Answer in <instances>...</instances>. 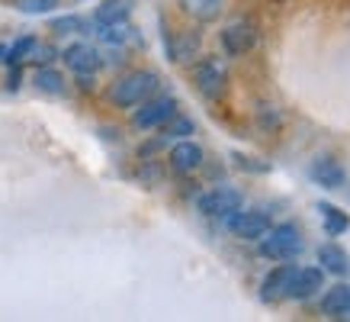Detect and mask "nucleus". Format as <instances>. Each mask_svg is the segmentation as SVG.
I'll list each match as a JSON object with an SVG mask.
<instances>
[{"label":"nucleus","mask_w":350,"mask_h":322,"mask_svg":"<svg viewBox=\"0 0 350 322\" xmlns=\"http://www.w3.org/2000/svg\"><path fill=\"white\" fill-rule=\"evenodd\" d=\"M161 90V75L158 71H151V68H132L126 75H119L113 84L107 87V100L109 107L116 110H132L138 103H145L148 97H154Z\"/></svg>","instance_id":"f257e3e1"},{"label":"nucleus","mask_w":350,"mask_h":322,"mask_svg":"<svg viewBox=\"0 0 350 322\" xmlns=\"http://www.w3.org/2000/svg\"><path fill=\"white\" fill-rule=\"evenodd\" d=\"M193 87L200 90L202 100L209 103H222L228 90H232V75H228V64L219 55H200L190 68Z\"/></svg>","instance_id":"f03ea898"},{"label":"nucleus","mask_w":350,"mask_h":322,"mask_svg":"<svg viewBox=\"0 0 350 322\" xmlns=\"http://www.w3.org/2000/svg\"><path fill=\"white\" fill-rule=\"evenodd\" d=\"M302 251V229L296 223L270 225L264 236L257 238V255L267 261H289Z\"/></svg>","instance_id":"7ed1b4c3"},{"label":"nucleus","mask_w":350,"mask_h":322,"mask_svg":"<svg viewBox=\"0 0 350 322\" xmlns=\"http://www.w3.org/2000/svg\"><path fill=\"white\" fill-rule=\"evenodd\" d=\"M174 113H180V103H177V97L170 94H154L148 97L145 103H138L135 110H132V126L138 129V132H158L164 123H167Z\"/></svg>","instance_id":"20e7f679"},{"label":"nucleus","mask_w":350,"mask_h":322,"mask_svg":"<svg viewBox=\"0 0 350 322\" xmlns=\"http://www.w3.org/2000/svg\"><path fill=\"white\" fill-rule=\"evenodd\" d=\"M244 206V193L232 184H219V187H209V190L202 193L200 200H196V210H200L206 219H228L234 210H241Z\"/></svg>","instance_id":"39448f33"},{"label":"nucleus","mask_w":350,"mask_h":322,"mask_svg":"<svg viewBox=\"0 0 350 322\" xmlns=\"http://www.w3.org/2000/svg\"><path fill=\"white\" fill-rule=\"evenodd\" d=\"M257 39H260V32H257V23L254 20H232L228 26L222 29L219 36V42H222V52L228 58H244V55L254 52Z\"/></svg>","instance_id":"423d86ee"},{"label":"nucleus","mask_w":350,"mask_h":322,"mask_svg":"<svg viewBox=\"0 0 350 322\" xmlns=\"http://www.w3.org/2000/svg\"><path fill=\"white\" fill-rule=\"evenodd\" d=\"M58 58L64 62V68L71 71V75H96L103 64H107V58H103V52L96 49V45L90 42H71L64 45V52H58Z\"/></svg>","instance_id":"0eeeda50"},{"label":"nucleus","mask_w":350,"mask_h":322,"mask_svg":"<svg viewBox=\"0 0 350 322\" xmlns=\"http://www.w3.org/2000/svg\"><path fill=\"white\" fill-rule=\"evenodd\" d=\"M206 164V151H202L200 142L193 139H177L170 142V151H167V168L177 177H190V174H196Z\"/></svg>","instance_id":"6e6552de"},{"label":"nucleus","mask_w":350,"mask_h":322,"mask_svg":"<svg viewBox=\"0 0 350 322\" xmlns=\"http://www.w3.org/2000/svg\"><path fill=\"white\" fill-rule=\"evenodd\" d=\"M225 223H228V229H232V236L241 238V242H257V238H260L267 229L273 225V223H270V216H267L264 210H244V206H241V210H234Z\"/></svg>","instance_id":"1a4fd4ad"},{"label":"nucleus","mask_w":350,"mask_h":322,"mask_svg":"<svg viewBox=\"0 0 350 322\" xmlns=\"http://www.w3.org/2000/svg\"><path fill=\"white\" fill-rule=\"evenodd\" d=\"M200 45H202V36L196 29L177 32L164 26V49H167L170 62H193L200 55Z\"/></svg>","instance_id":"9d476101"},{"label":"nucleus","mask_w":350,"mask_h":322,"mask_svg":"<svg viewBox=\"0 0 350 322\" xmlns=\"http://www.w3.org/2000/svg\"><path fill=\"white\" fill-rule=\"evenodd\" d=\"M296 264H276L260 280V300L264 303H283L289 300V284H293Z\"/></svg>","instance_id":"9b49d317"},{"label":"nucleus","mask_w":350,"mask_h":322,"mask_svg":"<svg viewBox=\"0 0 350 322\" xmlns=\"http://www.w3.org/2000/svg\"><path fill=\"white\" fill-rule=\"evenodd\" d=\"M321 290H325V271L306 264V268H296V274H293V284H289V300L306 303V300H312V297H319Z\"/></svg>","instance_id":"f8f14e48"},{"label":"nucleus","mask_w":350,"mask_h":322,"mask_svg":"<svg viewBox=\"0 0 350 322\" xmlns=\"http://www.w3.org/2000/svg\"><path fill=\"white\" fill-rule=\"evenodd\" d=\"M308 177L325 187V190H344V184H347V171H344V164L338 158H331V155H321V158L312 161V168H308Z\"/></svg>","instance_id":"ddd939ff"},{"label":"nucleus","mask_w":350,"mask_h":322,"mask_svg":"<svg viewBox=\"0 0 350 322\" xmlns=\"http://www.w3.org/2000/svg\"><path fill=\"white\" fill-rule=\"evenodd\" d=\"M90 29L96 32V39L103 45H109V49H122V45H129L132 39H135V26L129 20H116V23H94Z\"/></svg>","instance_id":"4468645a"},{"label":"nucleus","mask_w":350,"mask_h":322,"mask_svg":"<svg viewBox=\"0 0 350 322\" xmlns=\"http://www.w3.org/2000/svg\"><path fill=\"white\" fill-rule=\"evenodd\" d=\"M177 7H180L183 16L206 26V23H215L225 13V0H177Z\"/></svg>","instance_id":"2eb2a0df"},{"label":"nucleus","mask_w":350,"mask_h":322,"mask_svg":"<svg viewBox=\"0 0 350 322\" xmlns=\"http://www.w3.org/2000/svg\"><path fill=\"white\" fill-rule=\"evenodd\" d=\"M32 84H36L39 94H49V97H64L68 94V77H64V71L62 68H55V64H42V68H36Z\"/></svg>","instance_id":"dca6fc26"},{"label":"nucleus","mask_w":350,"mask_h":322,"mask_svg":"<svg viewBox=\"0 0 350 322\" xmlns=\"http://www.w3.org/2000/svg\"><path fill=\"white\" fill-rule=\"evenodd\" d=\"M319 268L325 271V274L344 277V274L350 271V258L338 242H325V245H319Z\"/></svg>","instance_id":"f3484780"},{"label":"nucleus","mask_w":350,"mask_h":322,"mask_svg":"<svg viewBox=\"0 0 350 322\" xmlns=\"http://www.w3.org/2000/svg\"><path fill=\"white\" fill-rule=\"evenodd\" d=\"M321 312L325 316H347L350 312V284H334L321 293Z\"/></svg>","instance_id":"a211bd4d"},{"label":"nucleus","mask_w":350,"mask_h":322,"mask_svg":"<svg viewBox=\"0 0 350 322\" xmlns=\"http://www.w3.org/2000/svg\"><path fill=\"white\" fill-rule=\"evenodd\" d=\"M319 213H321V223H325V232H328V238H338L344 236L350 229V216L340 210V206L334 203H319Z\"/></svg>","instance_id":"6ab92c4d"},{"label":"nucleus","mask_w":350,"mask_h":322,"mask_svg":"<svg viewBox=\"0 0 350 322\" xmlns=\"http://www.w3.org/2000/svg\"><path fill=\"white\" fill-rule=\"evenodd\" d=\"M135 10V0H103L94 10V23H116V20H129Z\"/></svg>","instance_id":"aec40b11"},{"label":"nucleus","mask_w":350,"mask_h":322,"mask_svg":"<svg viewBox=\"0 0 350 322\" xmlns=\"http://www.w3.org/2000/svg\"><path fill=\"white\" fill-rule=\"evenodd\" d=\"M90 26H94V23H87L84 16L68 13V16H55L49 29H52L55 36H84V32H90Z\"/></svg>","instance_id":"412c9836"},{"label":"nucleus","mask_w":350,"mask_h":322,"mask_svg":"<svg viewBox=\"0 0 350 322\" xmlns=\"http://www.w3.org/2000/svg\"><path fill=\"white\" fill-rule=\"evenodd\" d=\"M39 42V36H20V39H16V42L10 45V49H7V58H3V62L10 64H26V58H29V52H32V45Z\"/></svg>","instance_id":"4be33fe9"},{"label":"nucleus","mask_w":350,"mask_h":322,"mask_svg":"<svg viewBox=\"0 0 350 322\" xmlns=\"http://www.w3.org/2000/svg\"><path fill=\"white\" fill-rule=\"evenodd\" d=\"M10 3L26 16H42V13H52L62 7V0H10Z\"/></svg>","instance_id":"5701e85b"},{"label":"nucleus","mask_w":350,"mask_h":322,"mask_svg":"<svg viewBox=\"0 0 350 322\" xmlns=\"http://www.w3.org/2000/svg\"><path fill=\"white\" fill-rule=\"evenodd\" d=\"M55 58H58V49H55V45L36 42V45H32V52H29V58H26V64H36V68H42V64H52Z\"/></svg>","instance_id":"b1692460"},{"label":"nucleus","mask_w":350,"mask_h":322,"mask_svg":"<svg viewBox=\"0 0 350 322\" xmlns=\"http://www.w3.org/2000/svg\"><path fill=\"white\" fill-rule=\"evenodd\" d=\"M257 119H260V126L264 129H273V132L283 126V113H280L276 107H260L257 110Z\"/></svg>","instance_id":"393cba45"},{"label":"nucleus","mask_w":350,"mask_h":322,"mask_svg":"<svg viewBox=\"0 0 350 322\" xmlns=\"http://www.w3.org/2000/svg\"><path fill=\"white\" fill-rule=\"evenodd\" d=\"M3 58H7V45H0V62H3Z\"/></svg>","instance_id":"a878e982"}]
</instances>
